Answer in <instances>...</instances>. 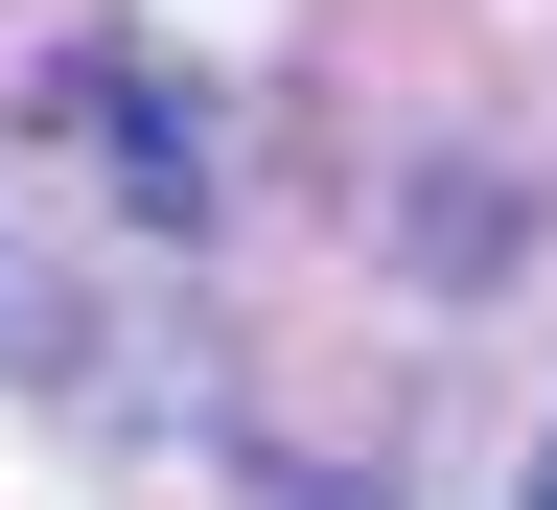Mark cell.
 <instances>
[{
	"label": "cell",
	"instance_id": "cell-1",
	"mask_svg": "<svg viewBox=\"0 0 557 510\" xmlns=\"http://www.w3.org/2000/svg\"><path fill=\"white\" fill-rule=\"evenodd\" d=\"M534 510H557V487H534Z\"/></svg>",
	"mask_w": 557,
	"mask_h": 510
}]
</instances>
